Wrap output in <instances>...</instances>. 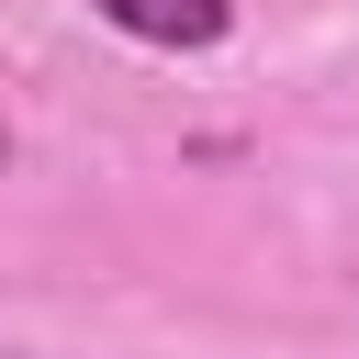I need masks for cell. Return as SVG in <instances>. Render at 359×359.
<instances>
[{
    "instance_id": "6da1fadb",
    "label": "cell",
    "mask_w": 359,
    "mask_h": 359,
    "mask_svg": "<svg viewBox=\"0 0 359 359\" xmlns=\"http://www.w3.org/2000/svg\"><path fill=\"white\" fill-rule=\"evenodd\" d=\"M90 11L135 45H168V56H202V45L236 34V0H90Z\"/></svg>"
},
{
    "instance_id": "7a4b0ae2",
    "label": "cell",
    "mask_w": 359,
    "mask_h": 359,
    "mask_svg": "<svg viewBox=\"0 0 359 359\" xmlns=\"http://www.w3.org/2000/svg\"><path fill=\"white\" fill-rule=\"evenodd\" d=\"M0 146H11V135H0Z\"/></svg>"
}]
</instances>
